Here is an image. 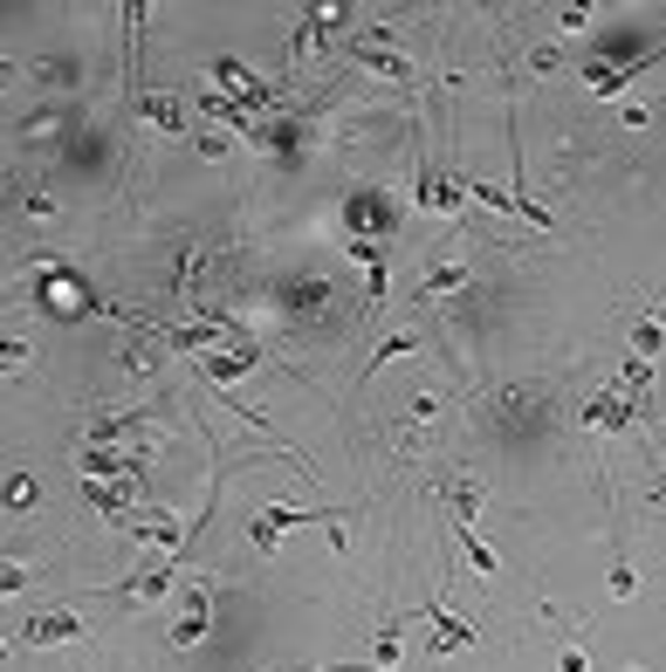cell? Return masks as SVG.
I'll use <instances>...</instances> for the list:
<instances>
[{"label": "cell", "mask_w": 666, "mask_h": 672, "mask_svg": "<svg viewBox=\"0 0 666 672\" xmlns=\"http://www.w3.org/2000/svg\"><path fill=\"white\" fill-rule=\"evenodd\" d=\"M151 419V405H131V412H111V419H96L90 426V447H117V439H131L138 426Z\"/></svg>", "instance_id": "obj_14"}, {"label": "cell", "mask_w": 666, "mask_h": 672, "mask_svg": "<svg viewBox=\"0 0 666 672\" xmlns=\"http://www.w3.org/2000/svg\"><path fill=\"white\" fill-rule=\"evenodd\" d=\"M563 672H592V659H584V645H563Z\"/></svg>", "instance_id": "obj_28"}, {"label": "cell", "mask_w": 666, "mask_h": 672, "mask_svg": "<svg viewBox=\"0 0 666 672\" xmlns=\"http://www.w3.org/2000/svg\"><path fill=\"white\" fill-rule=\"evenodd\" d=\"M453 542H460V556H468L481 577H495V570H502V563H495V549H489V542L474 535V522H453Z\"/></svg>", "instance_id": "obj_15"}, {"label": "cell", "mask_w": 666, "mask_h": 672, "mask_svg": "<svg viewBox=\"0 0 666 672\" xmlns=\"http://www.w3.org/2000/svg\"><path fill=\"white\" fill-rule=\"evenodd\" d=\"M413 350H420V336H413V329H399V336H386V344H378V350H371V364H365V384H371L378 371H386V364H392V357H413Z\"/></svg>", "instance_id": "obj_16"}, {"label": "cell", "mask_w": 666, "mask_h": 672, "mask_svg": "<svg viewBox=\"0 0 666 672\" xmlns=\"http://www.w3.org/2000/svg\"><path fill=\"white\" fill-rule=\"evenodd\" d=\"M193 151H199L207 165H220L227 151H234V138H227V131H199V138H193Z\"/></svg>", "instance_id": "obj_21"}, {"label": "cell", "mask_w": 666, "mask_h": 672, "mask_svg": "<svg viewBox=\"0 0 666 672\" xmlns=\"http://www.w3.org/2000/svg\"><path fill=\"white\" fill-rule=\"evenodd\" d=\"M172 583H179V563H151V570L124 577V583H104V598H117V604H159V598H172Z\"/></svg>", "instance_id": "obj_5"}, {"label": "cell", "mask_w": 666, "mask_h": 672, "mask_svg": "<svg viewBox=\"0 0 666 672\" xmlns=\"http://www.w3.org/2000/svg\"><path fill=\"white\" fill-rule=\"evenodd\" d=\"M632 419H646V398L625 392V384H605V392L584 405V426H592V432H625Z\"/></svg>", "instance_id": "obj_4"}, {"label": "cell", "mask_w": 666, "mask_h": 672, "mask_svg": "<svg viewBox=\"0 0 666 672\" xmlns=\"http://www.w3.org/2000/svg\"><path fill=\"white\" fill-rule=\"evenodd\" d=\"M138 117L151 124V131H186V103L159 96V90H138Z\"/></svg>", "instance_id": "obj_13"}, {"label": "cell", "mask_w": 666, "mask_h": 672, "mask_svg": "<svg viewBox=\"0 0 666 672\" xmlns=\"http://www.w3.org/2000/svg\"><path fill=\"white\" fill-rule=\"evenodd\" d=\"M344 14H351V8H310V14H302V28L289 35V56H310L317 42H330V35L344 28Z\"/></svg>", "instance_id": "obj_12"}, {"label": "cell", "mask_w": 666, "mask_h": 672, "mask_svg": "<svg viewBox=\"0 0 666 672\" xmlns=\"http://www.w3.org/2000/svg\"><path fill=\"white\" fill-rule=\"evenodd\" d=\"M0 590H8V598H14V590H28V570H21V563H8V570H0Z\"/></svg>", "instance_id": "obj_26"}, {"label": "cell", "mask_w": 666, "mask_h": 672, "mask_svg": "<svg viewBox=\"0 0 666 672\" xmlns=\"http://www.w3.org/2000/svg\"><path fill=\"white\" fill-rule=\"evenodd\" d=\"M262 344H241V350H207V357H199V371H207V384H227V392H234V384L254 371V364H262Z\"/></svg>", "instance_id": "obj_6"}, {"label": "cell", "mask_w": 666, "mask_h": 672, "mask_svg": "<svg viewBox=\"0 0 666 672\" xmlns=\"http://www.w3.org/2000/svg\"><path fill=\"white\" fill-rule=\"evenodd\" d=\"M56 213V193H28V220H48Z\"/></svg>", "instance_id": "obj_27"}, {"label": "cell", "mask_w": 666, "mask_h": 672, "mask_svg": "<svg viewBox=\"0 0 666 672\" xmlns=\"http://www.w3.org/2000/svg\"><path fill=\"white\" fill-rule=\"evenodd\" d=\"M592 0H571V8H563V35H584V28H592Z\"/></svg>", "instance_id": "obj_24"}, {"label": "cell", "mask_w": 666, "mask_h": 672, "mask_svg": "<svg viewBox=\"0 0 666 672\" xmlns=\"http://www.w3.org/2000/svg\"><path fill=\"white\" fill-rule=\"evenodd\" d=\"M399 645H405V625H399V617H386V625H378V672L399 665Z\"/></svg>", "instance_id": "obj_18"}, {"label": "cell", "mask_w": 666, "mask_h": 672, "mask_svg": "<svg viewBox=\"0 0 666 672\" xmlns=\"http://www.w3.org/2000/svg\"><path fill=\"white\" fill-rule=\"evenodd\" d=\"M447 501H453V522H474V480H447Z\"/></svg>", "instance_id": "obj_20"}, {"label": "cell", "mask_w": 666, "mask_h": 672, "mask_svg": "<svg viewBox=\"0 0 666 672\" xmlns=\"http://www.w3.org/2000/svg\"><path fill=\"white\" fill-rule=\"evenodd\" d=\"M207 625H214V617H207V590H186V604H179V617H172V645H179V652H193V645L199 638H207Z\"/></svg>", "instance_id": "obj_10"}, {"label": "cell", "mask_w": 666, "mask_h": 672, "mask_svg": "<svg viewBox=\"0 0 666 672\" xmlns=\"http://www.w3.org/2000/svg\"><path fill=\"white\" fill-rule=\"evenodd\" d=\"M468 289V268H433L426 275V296H460Z\"/></svg>", "instance_id": "obj_19"}, {"label": "cell", "mask_w": 666, "mask_h": 672, "mask_svg": "<svg viewBox=\"0 0 666 672\" xmlns=\"http://www.w3.org/2000/svg\"><path fill=\"white\" fill-rule=\"evenodd\" d=\"M420 617L433 625V638H426L433 652H453V645H460V652H468V645L481 638V625H468V617H460V611H447V604H426Z\"/></svg>", "instance_id": "obj_7"}, {"label": "cell", "mask_w": 666, "mask_h": 672, "mask_svg": "<svg viewBox=\"0 0 666 672\" xmlns=\"http://www.w3.org/2000/svg\"><path fill=\"white\" fill-rule=\"evenodd\" d=\"M433 412H440V392H413V419H420V426L433 419Z\"/></svg>", "instance_id": "obj_25"}, {"label": "cell", "mask_w": 666, "mask_h": 672, "mask_svg": "<svg viewBox=\"0 0 666 672\" xmlns=\"http://www.w3.org/2000/svg\"><path fill=\"white\" fill-rule=\"evenodd\" d=\"M124 535H131V542H145V549H159V556H172V563H179V549H186V529H179L172 514H159V508H151V514H138V522L124 529Z\"/></svg>", "instance_id": "obj_8"}, {"label": "cell", "mask_w": 666, "mask_h": 672, "mask_svg": "<svg viewBox=\"0 0 666 672\" xmlns=\"http://www.w3.org/2000/svg\"><path fill=\"white\" fill-rule=\"evenodd\" d=\"M351 62L371 69V76H399V83L413 76V62H405V56H386V48H351Z\"/></svg>", "instance_id": "obj_17"}, {"label": "cell", "mask_w": 666, "mask_h": 672, "mask_svg": "<svg viewBox=\"0 0 666 672\" xmlns=\"http://www.w3.org/2000/svg\"><path fill=\"white\" fill-rule=\"evenodd\" d=\"M310 672H351V665H310Z\"/></svg>", "instance_id": "obj_29"}, {"label": "cell", "mask_w": 666, "mask_h": 672, "mask_svg": "<svg viewBox=\"0 0 666 672\" xmlns=\"http://www.w3.org/2000/svg\"><path fill=\"white\" fill-rule=\"evenodd\" d=\"M302 522L330 529V522H337V514H330V508H302V501H268L262 514H254V529H248V549L268 563V556L282 549V535H289V529H302Z\"/></svg>", "instance_id": "obj_1"}, {"label": "cell", "mask_w": 666, "mask_h": 672, "mask_svg": "<svg viewBox=\"0 0 666 672\" xmlns=\"http://www.w3.org/2000/svg\"><path fill=\"white\" fill-rule=\"evenodd\" d=\"M653 62H666V35H659L653 48H639V56L619 62V69H611V62H592V69H584V90H592V96H619V90H632Z\"/></svg>", "instance_id": "obj_3"}, {"label": "cell", "mask_w": 666, "mask_h": 672, "mask_svg": "<svg viewBox=\"0 0 666 672\" xmlns=\"http://www.w3.org/2000/svg\"><path fill=\"white\" fill-rule=\"evenodd\" d=\"M413 206L433 220H460L468 213V186H460V172H440V165H420L413 172Z\"/></svg>", "instance_id": "obj_2"}, {"label": "cell", "mask_w": 666, "mask_h": 672, "mask_svg": "<svg viewBox=\"0 0 666 672\" xmlns=\"http://www.w3.org/2000/svg\"><path fill=\"white\" fill-rule=\"evenodd\" d=\"M659 350H666V309H646V316L625 329V357L632 364H653Z\"/></svg>", "instance_id": "obj_11"}, {"label": "cell", "mask_w": 666, "mask_h": 672, "mask_svg": "<svg viewBox=\"0 0 666 672\" xmlns=\"http://www.w3.org/2000/svg\"><path fill=\"white\" fill-rule=\"evenodd\" d=\"M8 508H14V514L35 508V474H8Z\"/></svg>", "instance_id": "obj_22"}, {"label": "cell", "mask_w": 666, "mask_h": 672, "mask_svg": "<svg viewBox=\"0 0 666 672\" xmlns=\"http://www.w3.org/2000/svg\"><path fill=\"white\" fill-rule=\"evenodd\" d=\"M69 638H83V617L76 611H42V617H28V625H21V645H69Z\"/></svg>", "instance_id": "obj_9"}, {"label": "cell", "mask_w": 666, "mask_h": 672, "mask_svg": "<svg viewBox=\"0 0 666 672\" xmlns=\"http://www.w3.org/2000/svg\"><path fill=\"white\" fill-rule=\"evenodd\" d=\"M605 583H611V598H632V590H639V570H632V563H611Z\"/></svg>", "instance_id": "obj_23"}]
</instances>
